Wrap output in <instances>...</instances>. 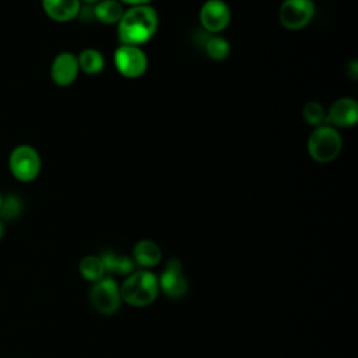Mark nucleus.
Masks as SVG:
<instances>
[{"label":"nucleus","instance_id":"1","mask_svg":"<svg viewBox=\"0 0 358 358\" xmlns=\"http://www.w3.org/2000/svg\"><path fill=\"white\" fill-rule=\"evenodd\" d=\"M158 28V14L148 6H131L117 22V36L122 45L138 46L148 42Z\"/></svg>","mask_w":358,"mask_h":358},{"label":"nucleus","instance_id":"2","mask_svg":"<svg viewBox=\"0 0 358 358\" xmlns=\"http://www.w3.org/2000/svg\"><path fill=\"white\" fill-rule=\"evenodd\" d=\"M120 289L122 301L130 306L143 308L152 303L158 295L159 285L154 273L147 270H138L129 274L123 281Z\"/></svg>","mask_w":358,"mask_h":358},{"label":"nucleus","instance_id":"3","mask_svg":"<svg viewBox=\"0 0 358 358\" xmlns=\"http://www.w3.org/2000/svg\"><path fill=\"white\" fill-rule=\"evenodd\" d=\"M341 136L330 124L317 126L308 138V152L316 162H330L341 151Z\"/></svg>","mask_w":358,"mask_h":358},{"label":"nucleus","instance_id":"4","mask_svg":"<svg viewBox=\"0 0 358 358\" xmlns=\"http://www.w3.org/2000/svg\"><path fill=\"white\" fill-rule=\"evenodd\" d=\"M8 166L11 175L20 182H32L38 178L41 172V155L39 152L28 145H17L8 158Z\"/></svg>","mask_w":358,"mask_h":358},{"label":"nucleus","instance_id":"5","mask_svg":"<svg viewBox=\"0 0 358 358\" xmlns=\"http://www.w3.org/2000/svg\"><path fill=\"white\" fill-rule=\"evenodd\" d=\"M117 71L127 78H137L143 76L148 66L147 55L133 45H120L113 55Z\"/></svg>","mask_w":358,"mask_h":358},{"label":"nucleus","instance_id":"6","mask_svg":"<svg viewBox=\"0 0 358 358\" xmlns=\"http://www.w3.org/2000/svg\"><path fill=\"white\" fill-rule=\"evenodd\" d=\"M90 299L92 306L103 315L115 313L122 302L120 289L116 281L110 277H103L99 281L94 282L90 292Z\"/></svg>","mask_w":358,"mask_h":358},{"label":"nucleus","instance_id":"7","mask_svg":"<svg viewBox=\"0 0 358 358\" xmlns=\"http://www.w3.org/2000/svg\"><path fill=\"white\" fill-rule=\"evenodd\" d=\"M315 4L312 0H284L280 7V22L289 31L305 28L313 18Z\"/></svg>","mask_w":358,"mask_h":358},{"label":"nucleus","instance_id":"8","mask_svg":"<svg viewBox=\"0 0 358 358\" xmlns=\"http://www.w3.org/2000/svg\"><path fill=\"white\" fill-rule=\"evenodd\" d=\"M159 289L169 298H182L187 291V281L182 271V262L178 257H172L166 262V266L158 278Z\"/></svg>","mask_w":358,"mask_h":358},{"label":"nucleus","instance_id":"9","mask_svg":"<svg viewBox=\"0 0 358 358\" xmlns=\"http://www.w3.org/2000/svg\"><path fill=\"white\" fill-rule=\"evenodd\" d=\"M231 21V11L222 0H207L200 8V22L208 32L224 31Z\"/></svg>","mask_w":358,"mask_h":358},{"label":"nucleus","instance_id":"10","mask_svg":"<svg viewBox=\"0 0 358 358\" xmlns=\"http://www.w3.org/2000/svg\"><path fill=\"white\" fill-rule=\"evenodd\" d=\"M78 60L71 52H60L52 62L50 77L59 87H67L74 83L78 76Z\"/></svg>","mask_w":358,"mask_h":358},{"label":"nucleus","instance_id":"11","mask_svg":"<svg viewBox=\"0 0 358 358\" xmlns=\"http://www.w3.org/2000/svg\"><path fill=\"white\" fill-rule=\"evenodd\" d=\"M358 120V103L352 98H340L326 112V122L337 127H350Z\"/></svg>","mask_w":358,"mask_h":358},{"label":"nucleus","instance_id":"12","mask_svg":"<svg viewBox=\"0 0 358 358\" xmlns=\"http://www.w3.org/2000/svg\"><path fill=\"white\" fill-rule=\"evenodd\" d=\"M80 0H42V8L46 15L57 22L74 20L80 13Z\"/></svg>","mask_w":358,"mask_h":358},{"label":"nucleus","instance_id":"13","mask_svg":"<svg viewBox=\"0 0 358 358\" xmlns=\"http://www.w3.org/2000/svg\"><path fill=\"white\" fill-rule=\"evenodd\" d=\"M161 257L162 252L154 241L141 239L133 248V262H136L140 267H154L159 263Z\"/></svg>","mask_w":358,"mask_h":358},{"label":"nucleus","instance_id":"14","mask_svg":"<svg viewBox=\"0 0 358 358\" xmlns=\"http://www.w3.org/2000/svg\"><path fill=\"white\" fill-rule=\"evenodd\" d=\"M124 10L117 0H99L94 6V15L103 24H117Z\"/></svg>","mask_w":358,"mask_h":358},{"label":"nucleus","instance_id":"15","mask_svg":"<svg viewBox=\"0 0 358 358\" xmlns=\"http://www.w3.org/2000/svg\"><path fill=\"white\" fill-rule=\"evenodd\" d=\"M105 270L119 275H127L134 271V262L129 256L116 255L115 252H105L101 256Z\"/></svg>","mask_w":358,"mask_h":358},{"label":"nucleus","instance_id":"16","mask_svg":"<svg viewBox=\"0 0 358 358\" xmlns=\"http://www.w3.org/2000/svg\"><path fill=\"white\" fill-rule=\"evenodd\" d=\"M77 60H78V67L85 74H98L102 71V69L105 66L103 55L94 48L81 50L80 55L77 56Z\"/></svg>","mask_w":358,"mask_h":358},{"label":"nucleus","instance_id":"17","mask_svg":"<svg viewBox=\"0 0 358 358\" xmlns=\"http://www.w3.org/2000/svg\"><path fill=\"white\" fill-rule=\"evenodd\" d=\"M80 273L81 275L87 280V281H91V282H96L99 281L101 278L105 277V264L101 259V256H85L81 259L80 262Z\"/></svg>","mask_w":358,"mask_h":358},{"label":"nucleus","instance_id":"18","mask_svg":"<svg viewBox=\"0 0 358 358\" xmlns=\"http://www.w3.org/2000/svg\"><path fill=\"white\" fill-rule=\"evenodd\" d=\"M229 50H231L229 43L227 42V39L221 36H211L204 43V52L207 53V56L217 62L227 59V56L229 55Z\"/></svg>","mask_w":358,"mask_h":358},{"label":"nucleus","instance_id":"19","mask_svg":"<svg viewBox=\"0 0 358 358\" xmlns=\"http://www.w3.org/2000/svg\"><path fill=\"white\" fill-rule=\"evenodd\" d=\"M302 116L306 123L312 126H320L326 122V110L319 102H308L302 109Z\"/></svg>","mask_w":358,"mask_h":358},{"label":"nucleus","instance_id":"20","mask_svg":"<svg viewBox=\"0 0 358 358\" xmlns=\"http://www.w3.org/2000/svg\"><path fill=\"white\" fill-rule=\"evenodd\" d=\"M18 211H20V203H18L17 199L10 197V203H8V200H3V204H1V208H0L1 215L11 218V217L17 215Z\"/></svg>","mask_w":358,"mask_h":358},{"label":"nucleus","instance_id":"21","mask_svg":"<svg viewBox=\"0 0 358 358\" xmlns=\"http://www.w3.org/2000/svg\"><path fill=\"white\" fill-rule=\"evenodd\" d=\"M347 76H350L352 80H355L358 77V66H357V60H351L347 64Z\"/></svg>","mask_w":358,"mask_h":358},{"label":"nucleus","instance_id":"22","mask_svg":"<svg viewBox=\"0 0 358 358\" xmlns=\"http://www.w3.org/2000/svg\"><path fill=\"white\" fill-rule=\"evenodd\" d=\"M119 1L130 6H141V4H148L150 0H119Z\"/></svg>","mask_w":358,"mask_h":358},{"label":"nucleus","instance_id":"23","mask_svg":"<svg viewBox=\"0 0 358 358\" xmlns=\"http://www.w3.org/2000/svg\"><path fill=\"white\" fill-rule=\"evenodd\" d=\"M3 235H4V225H3V222L0 221V239L3 238Z\"/></svg>","mask_w":358,"mask_h":358},{"label":"nucleus","instance_id":"24","mask_svg":"<svg viewBox=\"0 0 358 358\" xmlns=\"http://www.w3.org/2000/svg\"><path fill=\"white\" fill-rule=\"evenodd\" d=\"M83 1H85V3H98L99 0H83Z\"/></svg>","mask_w":358,"mask_h":358},{"label":"nucleus","instance_id":"25","mask_svg":"<svg viewBox=\"0 0 358 358\" xmlns=\"http://www.w3.org/2000/svg\"><path fill=\"white\" fill-rule=\"evenodd\" d=\"M3 194H1V192H0V208H1V204H3Z\"/></svg>","mask_w":358,"mask_h":358}]
</instances>
